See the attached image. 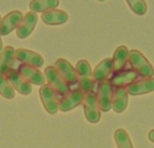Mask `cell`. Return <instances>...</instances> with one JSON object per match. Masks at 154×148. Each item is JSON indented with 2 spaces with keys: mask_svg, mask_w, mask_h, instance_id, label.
I'll list each match as a JSON object with an SVG mask.
<instances>
[{
  "mask_svg": "<svg viewBox=\"0 0 154 148\" xmlns=\"http://www.w3.org/2000/svg\"><path fill=\"white\" fill-rule=\"evenodd\" d=\"M76 72L78 76L79 89H80L85 94L89 92H95L96 84L92 70L89 62L87 60H80L76 65Z\"/></svg>",
  "mask_w": 154,
  "mask_h": 148,
  "instance_id": "cell-1",
  "label": "cell"
},
{
  "mask_svg": "<svg viewBox=\"0 0 154 148\" xmlns=\"http://www.w3.org/2000/svg\"><path fill=\"white\" fill-rule=\"evenodd\" d=\"M129 63L132 70L143 78H152L154 75L152 65L138 50H132L129 52Z\"/></svg>",
  "mask_w": 154,
  "mask_h": 148,
  "instance_id": "cell-2",
  "label": "cell"
},
{
  "mask_svg": "<svg viewBox=\"0 0 154 148\" xmlns=\"http://www.w3.org/2000/svg\"><path fill=\"white\" fill-rule=\"evenodd\" d=\"M115 88L109 80L101 81L97 85V99L101 111L108 112L112 109V99Z\"/></svg>",
  "mask_w": 154,
  "mask_h": 148,
  "instance_id": "cell-3",
  "label": "cell"
},
{
  "mask_svg": "<svg viewBox=\"0 0 154 148\" xmlns=\"http://www.w3.org/2000/svg\"><path fill=\"white\" fill-rule=\"evenodd\" d=\"M42 103L49 114H55L59 110V94L49 84H43L40 89Z\"/></svg>",
  "mask_w": 154,
  "mask_h": 148,
  "instance_id": "cell-4",
  "label": "cell"
},
{
  "mask_svg": "<svg viewBox=\"0 0 154 148\" xmlns=\"http://www.w3.org/2000/svg\"><path fill=\"white\" fill-rule=\"evenodd\" d=\"M44 77L49 82V85L51 86L60 96L62 97L70 90L69 86L64 80L56 67L48 66L44 71Z\"/></svg>",
  "mask_w": 154,
  "mask_h": 148,
  "instance_id": "cell-5",
  "label": "cell"
},
{
  "mask_svg": "<svg viewBox=\"0 0 154 148\" xmlns=\"http://www.w3.org/2000/svg\"><path fill=\"white\" fill-rule=\"evenodd\" d=\"M83 107L85 117L88 122L97 123L100 120L101 113L96 92H89L85 95Z\"/></svg>",
  "mask_w": 154,
  "mask_h": 148,
  "instance_id": "cell-6",
  "label": "cell"
},
{
  "mask_svg": "<svg viewBox=\"0 0 154 148\" xmlns=\"http://www.w3.org/2000/svg\"><path fill=\"white\" fill-rule=\"evenodd\" d=\"M85 93L80 89H74L69 90L67 94L62 96L59 102V109L61 112H68L83 103Z\"/></svg>",
  "mask_w": 154,
  "mask_h": 148,
  "instance_id": "cell-7",
  "label": "cell"
},
{
  "mask_svg": "<svg viewBox=\"0 0 154 148\" xmlns=\"http://www.w3.org/2000/svg\"><path fill=\"white\" fill-rule=\"evenodd\" d=\"M8 82L11 84L14 90L18 91L20 94L23 95H29L31 94L32 89V85L29 81H27L19 72L18 71L11 69L7 74L5 75Z\"/></svg>",
  "mask_w": 154,
  "mask_h": 148,
  "instance_id": "cell-8",
  "label": "cell"
},
{
  "mask_svg": "<svg viewBox=\"0 0 154 148\" xmlns=\"http://www.w3.org/2000/svg\"><path fill=\"white\" fill-rule=\"evenodd\" d=\"M126 90L129 95L139 96L154 91V78H143L136 80L131 84L126 86Z\"/></svg>",
  "mask_w": 154,
  "mask_h": 148,
  "instance_id": "cell-9",
  "label": "cell"
},
{
  "mask_svg": "<svg viewBox=\"0 0 154 148\" xmlns=\"http://www.w3.org/2000/svg\"><path fill=\"white\" fill-rule=\"evenodd\" d=\"M14 58L23 64L30 65L35 68H39L44 63L43 58L39 53L26 49H17L14 53Z\"/></svg>",
  "mask_w": 154,
  "mask_h": 148,
  "instance_id": "cell-10",
  "label": "cell"
},
{
  "mask_svg": "<svg viewBox=\"0 0 154 148\" xmlns=\"http://www.w3.org/2000/svg\"><path fill=\"white\" fill-rule=\"evenodd\" d=\"M139 75L132 69H125L122 71L113 73L109 81L114 88L126 87L132 82L138 80Z\"/></svg>",
  "mask_w": 154,
  "mask_h": 148,
  "instance_id": "cell-11",
  "label": "cell"
},
{
  "mask_svg": "<svg viewBox=\"0 0 154 148\" xmlns=\"http://www.w3.org/2000/svg\"><path fill=\"white\" fill-rule=\"evenodd\" d=\"M18 72L30 83L39 86H42L43 84H45L44 75L35 67L26 64H21L18 68Z\"/></svg>",
  "mask_w": 154,
  "mask_h": 148,
  "instance_id": "cell-12",
  "label": "cell"
},
{
  "mask_svg": "<svg viewBox=\"0 0 154 148\" xmlns=\"http://www.w3.org/2000/svg\"><path fill=\"white\" fill-rule=\"evenodd\" d=\"M56 69L62 76L69 86L78 83V76L75 68L65 59H59L56 61Z\"/></svg>",
  "mask_w": 154,
  "mask_h": 148,
  "instance_id": "cell-13",
  "label": "cell"
},
{
  "mask_svg": "<svg viewBox=\"0 0 154 148\" xmlns=\"http://www.w3.org/2000/svg\"><path fill=\"white\" fill-rule=\"evenodd\" d=\"M37 14L34 12H29L27 13L24 17H23L21 23L16 28V34L19 38L24 39L28 37L32 30L34 29L36 23H37Z\"/></svg>",
  "mask_w": 154,
  "mask_h": 148,
  "instance_id": "cell-14",
  "label": "cell"
},
{
  "mask_svg": "<svg viewBox=\"0 0 154 148\" xmlns=\"http://www.w3.org/2000/svg\"><path fill=\"white\" fill-rule=\"evenodd\" d=\"M23 19V14L19 11H12L0 21V35L10 33L14 28H17Z\"/></svg>",
  "mask_w": 154,
  "mask_h": 148,
  "instance_id": "cell-15",
  "label": "cell"
},
{
  "mask_svg": "<svg viewBox=\"0 0 154 148\" xmlns=\"http://www.w3.org/2000/svg\"><path fill=\"white\" fill-rule=\"evenodd\" d=\"M128 62H129L128 48L125 45H121L116 50L114 56L112 58L113 73H116L125 70V67Z\"/></svg>",
  "mask_w": 154,
  "mask_h": 148,
  "instance_id": "cell-16",
  "label": "cell"
},
{
  "mask_svg": "<svg viewBox=\"0 0 154 148\" xmlns=\"http://www.w3.org/2000/svg\"><path fill=\"white\" fill-rule=\"evenodd\" d=\"M128 92L126 87L115 88L113 99H112V108L116 113H123L128 106Z\"/></svg>",
  "mask_w": 154,
  "mask_h": 148,
  "instance_id": "cell-17",
  "label": "cell"
},
{
  "mask_svg": "<svg viewBox=\"0 0 154 148\" xmlns=\"http://www.w3.org/2000/svg\"><path fill=\"white\" fill-rule=\"evenodd\" d=\"M111 73H113L112 59L106 58L97 65L94 71L92 72V75L95 81L99 83L101 81L106 80L108 77L111 75Z\"/></svg>",
  "mask_w": 154,
  "mask_h": 148,
  "instance_id": "cell-18",
  "label": "cell"
},
{
  "mask_svg": "<svg viewBox=\"0 0 154 148\" xmlns=\"http://www.w3.org/2000/svg\"><path fill=\"white\" fill-rule=\"evenodd\" d=\"M69 15L65 11L62 10H57V9H51L48 11H45L42 14V21L51 25H56V24H61L68 21Z\"/></svg>",
  "mask_w": 154,
  "mask_h": 148,
  "instance_id": "cell-19",
  "label": "cell"
},
{
  "mask_svg": "<svg viewBox=\"0 0 154 148\" xmlns=\"http://www.w3.org/2000/svg\"><path fill=\"white\" fill-rule=\"evenodd\" d=\"M15 51L12 46H6L3 48L0 52V74L6 75L12 69V63L14 58Z\"/></svg>",
  "mask_w": 154,
  "mask_h": 148,
  "instance_id": "cell-20",
  "label": "cell"
},
{
  "mask_svg": "<svg viewBox=\"0 0 154 148\" xmlns=\"http://www.w3.org/2000/svg\"><path fill=\"white\" fill-rule=\"evenodd\" d=\"M59 5V0H32L30 9L32 12H45L54 9Z\"/></svg>",
  "mask_w": 154,
  "mask_h": 148,
  "instance_id": "cell-21",
  "label": "cell"
},
{
  "mask_svg": "<svg viewBox=\"0 0 154 148\" xmlns=\"http://www.w3.org/2000/svg\"><path fill=\"white\" fill-rule=\"evenodd\" d=\"M115 141L117 148H134L128 133L123 128H119L116 131Z\"/></svg>",
  "mask_w": 154,
  "mask_h": 148,
  "instance_id": "cell-22",
  "label": "cell"
},
{
  "mask_svg": "<svg viewBox=\"0 0 154 148\" xmlns=\"http://www.w3.org/2000/svg\"><path fill=\"white\" fill-rule=\"evenodd\" d=\"M0 94L7 99H11L14 97V90L8 82L5 75L0 74Z\"/></svg>",
  "mask_w": 154,
  "mask_h": 148,
  "instance_id": "cell-23",
  "label": "cell"
},
{
  "mask_svg": "<svg viewBox=\"0 0 154 148\" xmlns=\"http://www.w3.org/2000/svg\"><path fill=\"white\" fill-rule=\"evenodd\" d=\"M126 2L132 11L138 15H143L147 11V5L144 0H126Z\"/></svg>",
  "mask_w": 154,
  "mask_h": 148,
  "instance_id": "cell-24",
  "label": "cell"
},
{
  "mask_svg": "<svg viewBox=\"0 0 154 148\" xmlns=\"http://www.w3.org/2000/svg\"><path fill=\"white\" fill-rule=\"evenodd\" d=\"M148 137H149L150 141H152V143H154V129L150 131V133L148 134Z\"/></svg>",
  "mask_w": 154,
  "mask_h": 148,
  "instance_id": "cell-25",
  "label": "cell"
},
{
  "mask_svg": "<svg viewBox=\"0 0 154 148\" xmlns=\"http://www.w3.org/2000/svg\"><path fill=\"white\" fill-rule=\"evenodd\" d=\"M2 50H3V43H2L1 37H0V52H2Z\"/></svg>",
  "mask_w": 154,
  "mask_h": 148,
  "instance_id": "cell-26",
  "label": "cell"
},
{
  "mask_svg": "<svg viewBox=\"0 0 154 148\" xmlns=\"http://www.w3.org/2000/svg\"><path fill=\"white\" fill-rule=\"evenodd\" d=\"M99 1H105V0H99Z\"/></svg>",
  "mask_w": 154,
  "mask_h": 148,
  "instance_id": "cell-27",
  "label": "cell"
},
{
  "mask_svg": "<svg viewBox=\"0 0 154 148\" xmlns=\"http://www.w3.org/2000/svg\"><path fill=\"white\" fill-rule=\"evenodd\" d=\"M0 21H1V16H0Z\"/></svg>",
  "mask_w": 154,
  "mask_h": 148,
  "instance_id": "cell-28",
  "label": "cell"
}]
</instances>
